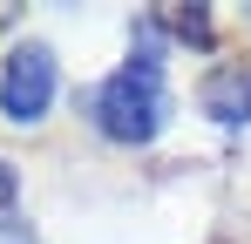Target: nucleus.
<instances>
[{
  "instance_id": "1",
  "label": "nucleus",
  "mask_w": 251,
  "mask_h": 244,
  "mask_svg": "<svg viewBox=\"0 0 251 244\" xmlns=\"http://www.w3.org/2000/svg\"><path fill=\"white\" fill-rule=\"evenodd\" d=\"M163 61H156V21L143 14V48L95 88V122L109 143H150L163 129Z\"/></svg>"
},
{
  "instance_id": "2",
  "label": "nucleus",
  "mask_w": 251,
  "mask_h": 244,
  "mask_svg": "<svg viewBox=\"0 0 251 244\" xmlns=\"http://www.w3.org/2000/svg\"><path fill=\"white\" fill-rule=\"evenodd\" d=\"M48 102H54V54L41 41H21L7 54V68H0V109L14 122H41Z\"/></svg>"
},
{
  "instance_id": "3",
  "label": "nucleus",
  "mask_w": 251,
  "mask_h": 244,
  "mask_svg": "<svg viewBox=\"0 0 251 244\" xmlns=\"http://www.w3.org/2000/svg\"><path fill=\"white\" fill-rule=\"evenodd\" d=\"M204 116L224 122V129L251 122V61H224V68H210V81H204Z\"/></svg>"
},
{
  "instance_id": "4",
  "label": "nucleus",
  "mask_w": 251,
  "mask_h": 244,
  "mask_svg": "<svg viewBox=\"0 0 251 244\" xmlns=\"http://www.w3.org/2000/svg\"><path fill=\"white\" fill-rule=\"evenodd\" d=\"M150 21L156 27H176V41L183 48H210V7H150Z\"/></svg>"
},
{
  "instance_id": "5",
  "label": "nucleus",
  "mask_w": 251,
  "mask_h": 244,
  "mask_svg": "<svg viewBox=\"0 0 251 244\" xmlns=\"http://www.w3.org/2000/svg\"><path fill=\"white\" fill-rule=\"evenodd\" d=\"M7 210H14V170L0 163V217H7Z\"/></svg>"
}]
</instances>
